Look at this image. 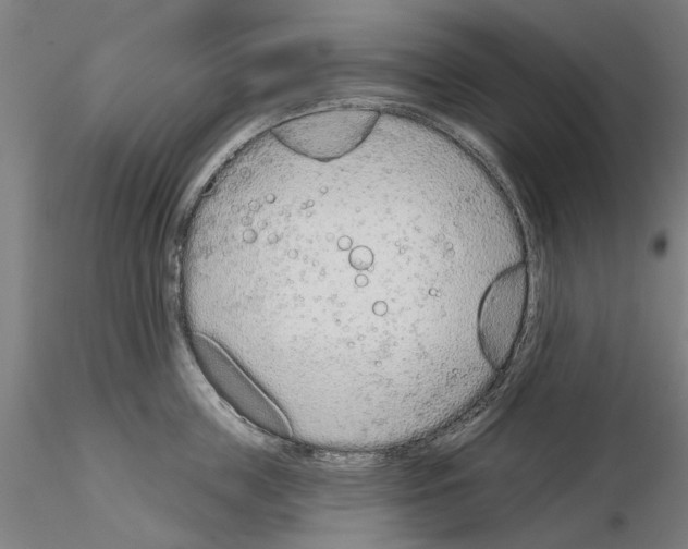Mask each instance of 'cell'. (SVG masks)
<instances>
[{
  "label": "cell",
  "mask_w": 688,
  "mask_h": 549,
  "mask_svg": "<svg viewBox=\"0 0 688 549\" xmlns=\"http://www.w3.org/2000/svg\"><path fill=\"white\" fill-rule=\"evenodd\" d=\"M440 194L366 156L303 160L250 174L217 204L196 283L246 304L260 329L297 307L437 296L458 265L444 240Z\"/></svg>",
  "instance_id": "1"
},
{
  "label": "cell",
  "mask_w": 688,
  "mask_h": 549,
  "mask_svg": "<svg viewBox=\"0 0 688 549\" xmlns=\"http://www.w3.org/2000/svg\"><path fill=\"white\" fill-rule=\"evenodd\" d=\"M191 346L209 383L238 415L275 436H292L287 418L271 396L216 339L195 331Z\"/></svg>",
  "instance_id": "2"
},
{
  "label": "cell",
  "mask_w": 688,
  "mask_h": 549,
  "mask_svg": "<svg viewBox=\"0 0 688 549\" xmlns=\"http://www.w3.org/2000/svg\"><path fill=\"white\" fill-rule=\"evenodd\" d=\"M529 295L526 261L502 271L484 291L477 313V337L488 364L501 370L518 340Z\"/></svg>",
  "instance_id": "3"
}]
</instances>
